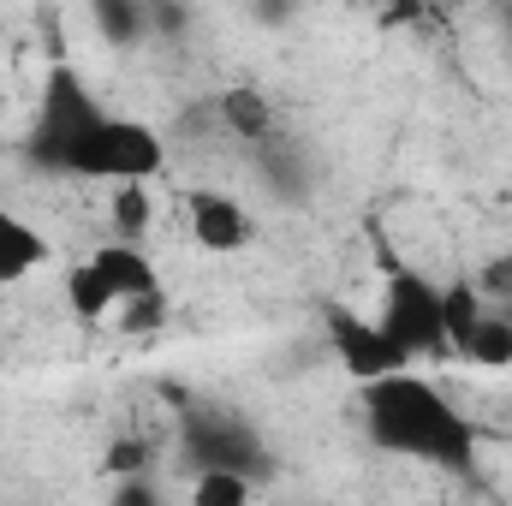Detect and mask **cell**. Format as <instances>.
<instances>
[{"instance_id":"cell-16","label":"cell","mask_w":512,"mask_h":506,"mask_svg":"<svg viewBox=\"0 0 512 506\" xmlns=\"http://www.w3.org/2000/svg\"><path fill=\"white\" fill-rule=\"evenodd\" d=\"M114 221H120V245L143 239V227H149V197H143V185L114 191Z\"/></svg>"},{"instance_id":"cell-4","label":"cell","mask_w":512,"mask_h":506,"mask_svg":"<svg viewBox=\"0 0 512 506\" xmlns=\"http://www.w3.org/2000/svg\"><path fill=\"white\" fill-rule=\"evenodd\" d=\"M102 114H108V108H102V96L90 90V78H84L78 66H66V60L48 66V78H42V102H36V120H30V137H24V161H30L36 173H54V179H60L72 143L96 126Z\"/></svg>"},{"instance_id":"cell-15","label":"cell","mask_w":512,"mask_h":506,"mask_svg":"<svg viewBox=\"0 0 512 506\" xmlns=\"http://www.w3.org/2000/svg\"><path fill=\"white\" fill-rule=\"evenodd\" d=\"M471 292H477L483 304H495V310H507V304H512V251L489 256V262L477 268V280H471Z\"/></svg>"},{"instance_id":"cell-19","label":"cell","mask_w":512,"mask_h":506,"mask_svg":"<svg viewBox=\"0 0 512 506\" xmlns=\"http://www.w3.org/2000/svg\"><path fill=\"white\" fill-rule=\"evenodd\" d=\"M423 506H459V501H423Z\"/></svg>"},{"instance_id":"cell-18","label":"cell","mask_w":512,"mask_h":506,"mask_svg":"<svg viewBox=\"0 0 512 506\" xmlns=\"http://www.w3.org/2000/svg\"><path fill=\"white\" fill-rule=\"evenodd\" d=\"M501 24H507V48H512V6H507V12H501Z\"/></svg>"},{"instance_id":"cell-3","label":"cell","mask_w":512,"mask_h":506,"mask_svg":"<svg viewBox=\"0 0 512 506\" xmlns=\"http://www.w3.org/2000/svg\"><path fill=\"white\" fill-rule=\"evenodd\" d=\"M382 334L405 352V364L417 370L423 358L447 352V286L429 280L411 262H387L382 274V304H376Z\"/></svg>"},{"instance_id":"cell-13","label":"cell","mask_w":512,"mask_h":506,"mask_svg":"<svg viewBox=\"0 0 512 506\" xmlns=\"http://www.w3.org/2000/svg\"><path fill=\"white\" fill-rule=\"evenodd\" d=\"M90 18H96L102 42H114V48H137L149 36V6H137V0H102Z\"/></svg>"},{"instance_id":"cell-2","label":"cell","mask_w":512,"mask_h":506,"mask_svg":"<svg viewBox=\"0 0 512 506\" xmlns=\"http://www.w3.org/2000/svg\"><path fill=\"white\" fill-rule=\"evenodd\" d=\"M161 167H167V143H161V131L108 108L96 126L72 143V155H66V167H60V179L120 185V191H126V185H149Z\"/></svg>"},{"instance_id":"cell-17","label":"cell","mask_w":512,"mask_h":506,"mask_svg":"<svg viewBox=\"0 0 512 506\" xmlns=\"http://www.w3.org/2000/svg\"><path fill=\"white\" fill-rule=\"evenodd\" d=\"M108 506H167V495H161V483H149V477H120L114 495H108Z\"/></svg>"},{"instance_id":"cell-7","label":"cell","mask_w":512,"mask_h":506,"mask_svg":"<svg viewBox=\"0 0 512 506\" xmlns=\"http://www.w3.org/2000/svg\"><path fill=\"white\" fill-rule=\"evenodd\" d=\"M447 352L477 370H512V310L483 304L471 280L447 286Z\"/></svg>"},{"instance_id":"cell-12","label":"cell","mask_w":512,"mask_h":506,"mask_svg":"<svg viewBox=\"0 0 512 506\" xmlns=\"http://www.w3.org/2000/svg\"><path fill=\"white\" fill-rule=\"evenodd\" d=\"M221 126L233 131L239 143H268L274 137V108H268V96L251 90V84H239V90H227L221 96Z\"/></svg>"},{"instance_id":"cell-9","label":"cell","mask_w":512,"mask_h":506,"mask_svg":"<svg viewBox=\"0 0 512 506\" xmlns=\"http://www.w3.org/2000/svg\"><path fill=\"white\" fill-rule=\"evenodd\" d=\"M42 262H48V239H42V227L24 221V215H12V209H0V292L18 286V280H30Z\"/></svg>"},{"instance_id":"cell-10","label":"cell","mask_w":512,"mask_h":506,"mask_svg":"<svg viewBox=\"0 0 512 506\" xmlns=\"http://www.w3.org/2000/svg\"><path fill=\"white\" fill-rule=\"evenodd\" d=\"M256 167H262V179L274 185V197H286V203H298L304 197V185H310V161H304V143H292V137H268V143H256L251 149Z\"/></svg>"},{"instance_id":"cell-6","label":"cell","mask_w":512,"mask_h":506,"mask_svg":"<svg viewBox=\"0 0 512 506\" xmlns=\"http://www.w3.org/2000/svg\"><path fill=\"white\" fill-rule=\"evenodd\" d=\"M322 334H328V352L340 358V370L358 381V387L411 370L405 352L382 334V322L364 316V310H352V304H322Z\"/></svg>"},{"instance_id":"cell-5","label":"cell","mask_w":512,"mask_h":506,"mask_svg":"<svg viewBox=\"0 0 512 506\" xmlns=\"http://www.w3.org/2000/svg\"><path fill=\"white\" fill-rule=\"evenodd\" d=\"M179 465L191 477H262L268 471V447L256 435V423H245L227 405H191L179 423Z\"/></svg>"},{"instance_id":"cell-1","label":"cell","mask_w":512,"mask_h":506,"mask_svg":"<svg viewBox=\"0 0 512 506\" xmlns=\"http://www.w3.org/2000/svg\"><path fill=\"white\" fill-rule=\"evenodd\" d=\"M358 411H364V435L382 453L429 465V471H447V477H477L483 429L471 423V411L447 387H435L423 370L358 387Z\"/></svg>"},{"instance_id":"cell-8","label":"cell","mask_w":512,"mask_h":506,"mask_svg":"<svg viewBox=\"0 0 512 506\" xmlns=\"http://www.w3.org/2000/svg\"><path fill=\"white\" fill-rule=\"evenodd\" d=\"M185 227H191V239L209 256H233L251 245V215L227 191H191L185 197Z\"/></svg>"},{"instance_id":"cell-14","label":"cell","mask_w":512,"mask_h":506,"mask_svg":"<svg viewBox=\"0 0 512 506\" xmlns=\"http://www.w3.org/2000/svg\"><path fill=\"white\" fill-rule=\"evenodd\" d=\"M191 506H251V483L245 477H191Z\"/></svg>"},{"instance_id":"cell-11","label":"cell","mask_w":512,"mask_h":506,"mask_svg":"<svg viewBox=\"0 0 512 506\" xmlns=\"http://www.w3.org/2000/svg\"><path fill=\"white\" fill-rule=\"evenodd\" d=\"M60 292H66V310H72L78 322H90V328H96V322H108V316H120V298L108 292V280L96 274V262H90V256L66 268V286H60Z\"/></svg>"}]
</instances>
